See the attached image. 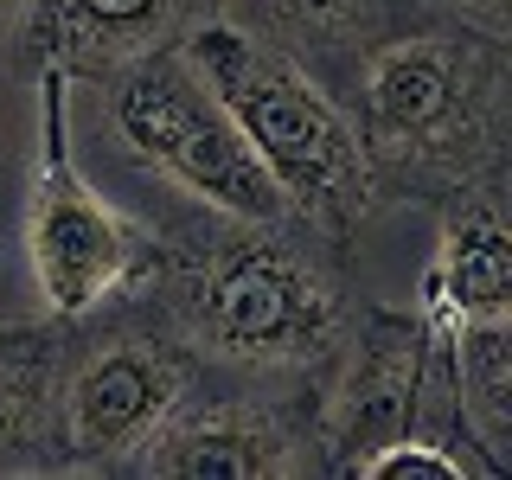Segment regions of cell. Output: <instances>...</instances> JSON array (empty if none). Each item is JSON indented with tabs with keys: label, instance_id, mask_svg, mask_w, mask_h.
Here are the masks:
<instances>
[{
	"label": "cell",
	"instance_id": "cell-12",
	"mask_svg": "<svg viewBox=\"0 0 512 480\" xmlns=\"http://www.w3.org/2000/svg\"><path fill=\"white\" fill-rule=\"evenodd\" d=\"M58 461V397L52 372L26 346H0V474Z\"/></svg>",
	"mask_w": 512,
	"mask_h": 480
},
{
	"label": "cell",
	"instance_id": "cell-8",
	"mask_svg": "<svg viewBox=\"0 0 512 480\" xmlns=\"http://www.w3.org/2000/svg\"><path fill=\"white\" fill-rule=\"evenodd\" d=\"M429 365H436V352L423 346V333L410 320H378L365 352H359V365H352V378H346V391H340V410H333V442H327L333 468L352 474L372 448L410 436L416 410H423Z\"/></svg>",
	"mask_w": 512,
	"mask_h": 480
},
{
	"label": "cell",
	"instance_id": "cell-11",
	"mask_svg": "<svg viewBox=\"0 0 512 480\" xmlns=\"http://www.w3.org/2000/svg\"><path fill=\"white\" fill-rule=\"evenodd\" d=\"M448 384H455V416L480 442V461L493 474L512 468V314L506 320H468L448 327Z\"/></svg>",
	"mask_w": 512,
	"mask_h": 480
},
{
	"label": "cell",
	"instance_id": "cell-15",
	"mask_svg": "<svg viewBox=\"0 0 512 480\" xmlns=\"http://www.w3.org/2000/svg\"><path fill=\"white\" fill-rule=\"evenodd\" d=\"M32 0H0V52H7L13 39H20V20H26Z\"/></svg>",
	"mask_w": 512,
	"mask_h": 480
},
{
	"label": "cell",
	"instance_id": "cell-10",
	"mask_svg": "<svg viewBox=\"0 0 512 480\" xmlns=\"http://www.w3.org/2000/svg\"><path fill=\"white\" fill-rule=\"evenodd\" d=\"M423 308L436 333L512 314V231L493 199H461V212L448 218L442 250L423 276Z\"/></svg>",
	"mask_w": 512,
	"mask_h": 480
},
{
	"label": "cell",
	"instance_id": "cell-9",
	"mask_svg": "<svg viewBox=\"0 0 512 480\" xmlns=\"http://www.w3.org/2000/svg\"><path fill=\"white\" fill-rule=\"evenodd\" d=\"M128 468L160 480H263L288 468V436L231 404H212V410L173 404L148 429V442L128 455Z\"/></svg>",
	"mask_w": 512,
	"mask_h": 480
},
{
	"label": "cell",
	"instance_id": "cell-1",
	"mask_svg": "<svg viewBox=\"0 0 512 480\" xmlns=\"http://www.w3.org/2000/svg\"><path fill=\"white\" fill-rule=\"evenodd\" d=\"M180 52L231 109L237 135L263 160L288 212L320 231H346L365 212V192H372L365 141L295 58L231 20H199L180 39Z\"/></svg>",
	"mask_w": 512,
	"mask_h": 480
},
{
	"label": "cell",
	"instance_id": "cell-2",
	"mask_svg": "<svg viewBox=\"0 0 512 480\" xmlns=\"http://www.w3.org/2000/svg\"><path fill=\"white\" fill-rule=\"evenodd\" d=\"M365 160L397 173H448L468 186L500 167L506 128V64L493 32L442 39L410 32L365 58Z\"/></svg>",
	"mask_w": 512,
	"mask_h": 480
},
{
	"label": "cell",
	"instance_id": "cell-4",
	"mask_svg": "<svg viewBox=\"0 0 512 480\" xmlns=\"http://www.w3.org/2000/svg\"><path fill=\"white\" fill-rule=\"evenodd\" d=\"M26 263L45 314L103 308L141 263V231L77 173L64 71H45L39 90V167L26 192Z\"/></svg>",
	"mask_w": 512,
	"mask_h": 480
},
{
	"label": "cell",
	"instance_id": "cell-13",
	"mask_svg": "<svg viewBox=\"0 0 512 480\" xmlns=\"http://www.w3.org/2000/svg\"><path fill=\"white\" fill-rule=\"evenodd\" d=\"M352 474L359 480H493V468L480 455H468V448H455L442 436H423V429L372 448Z\"/></svg>",
	"mask_w": 512,
	"mask_h": 480
},
{
	"label": "cell",
	"instance_id": "cell-7",
	"mask_svg": "<svg viewBox=\"0 0 512 480\" xmlns=\"http://www.w3.org/2000/svg\"><path fill=\"white\" fill-rule=\"evenodd\" d=\"M205 0H32L20 45L45 71H116V64L186 39Z\"/></svg>",
	"mask_w": 512,
	"mask_h": 480
},
{
	"label": "cell",
	"instance_id": "cell-5",
	"mask_svg": "<svg viewBox=\"0 0 512 480\" xmlns=\"http://www.w3.org/2000/svg\"><path fill=\"white\" fill-rule=\"evenodd\" d=\"M327 276L282 237H244L212 250L186 282V327L205 352L224 359H308L333 333Z\"/></svg>",
	"mask_w": 512,
	"mask_h": 480
},
{
	"label": "cell",
	"instance_id": "cell-3",
	"mask_svg": "<svg viewBox=\"0 0 512 480\" xmlns=\"http://www.w3.org/2000/svg\"><path fill=\"white\" fill-rule=\"evenodd\" d=\"M109 122L141 167H154L160 180L205 199L212 212L237 224H276L288 212L263 160L237 135L231 109L218 103V90L199 77V64L180 45H154V52L116 64Z\"/></svg>",
	"mask_w": 512,
	"mask_h": 480
},
{
	"label": "cell",
	"instance_id": "cell-6",
	"mask_svg": "<svg viewBox=\"0 0 512 480\" xmlns=\"http://www.w3.org/2000/svg\"><path fill=\"white\" fill-rule=\"evenodd\" d=\"M180 391L186 378L167 346H96L58 391V461L64 468H122L148 442V429L180 404Z\"/></svg>",
	"mask_w": 512,
	"mask_h": 480
},
{
	"label": "cell",
	"instance_id": "cell-14",
	"mask_svg": "<svg viewBox=\"0 0 512 480\" xmlns=\"http://www.w3.org/2000/svg\"><path fill=\"white\" fill-rule=\"evenodd\" d=\"M455 13H468V20H480V32H493L500 39V26H506V0H448Z\"/></svg>",
	"mask_w": 512,
	"mask_h": 480
}]
</instances>
